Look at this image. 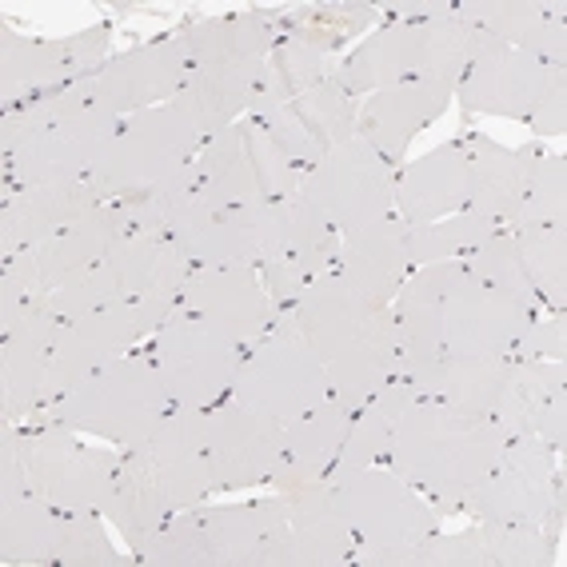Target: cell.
I'll return each mask as SVG.
<instances>
[{"label": "cell", "mask_w": 567, "mask_h": 567, "mask_svg": "<svg viewBox=\"0 0 567 567\" xmlns=\"http://www.w3.org/2000/svg\"><path fill=\"white\" fill-rule=\"evenodd\" d=\"M507 440L536 436L551 452H564L567 440V364L564 360H532L512 355L507 388L492 412Z\"/></svg>", "instance_id": "21"}, {"label": "cell", "mask_w": 567, "mask_h": 567, "mask_svg": "<svg viewBox=\"0 0 567 567\" xmlns=\"http://www.w3.org/2000/svg\"><path fill=\"white\" fill-rule=\"evenodd\" d=\"M467 208V148L440 144L395 176V220L432 224Z\"/></svg>", "instance_id": "29"}, {"label": "cell", "mask_w": 567, "mask_h": 567, "mask_svg": "<svg viewBox=\"0 0 567 567\" xmlns=\"http://www.w3.org/2000/svg\"><path fill=\"white\" fill-rule=\"evenodd\" d=\"M467 44H472V24H464L456 9L444 4L436 17L380 24L360 49L332 64L328 81L340 84L348 96H372L408 81L460 84L467 69Z\"/></svg>", "instance_id": "4"}, {"label": "cell", "mask_w": 567, "mask_h": 567, "mask_svg": "<svg viewBox=\"0 0 567 567\" xmlns=\"http://www.w3.org/2000/svg\"><path fill=\"white\" fill-rule=\"evenodd\" d=\"M512 355H532V360H567V316H536Z\"/></svg>", "instance_id": "55"}, {"label": "cell", "mask_w": 567, "mask_h": 567, "mask_svg": "<svg viewBox=\"0 0 567 567\" xmlns=\"http://www.w3.org/2000/svg\"><path fill=\"white\" fill-rule=\"evenodd\" d=\"M128 547H132V556L148 567H213V551H208V532H204L200 507L173 512L153 536L128 539Z\"/></svg>", "instance_id": "41"}, {"label": "cell", "mask_w": 567, "mask_h": 567, "mask_svg": "<svg viewBox=\"0 0 567 567\" xmlns=\"http://www.w3.org/2000/svg\"><path fill=\"white\" fill-rule=\"evenodd\" d=\"M61 332V316L49 308V296L0 312V415H21L49 408L52 344Z\"/></svg>", "instance_id": "15"}, {"label": "cell", "mask_w": 567, "mask_h": 567, "mask_svg": "<svg viewBox=\"0 0 567 567\" xmlns=\"http://www.w3.org/2000/svg\"><path fill=\"white\" fill-rule=\"evenodd\" d=\"M288 109H292V116L305 124V132L324 148V153L355 136V112H360V104H355V96H348V92L332 81H320L316 89L300 92Z\"/></svg>", "instance_id": "42"}, {"label": "cell", "mask_w": 567, "mask_h": 567, "mask_svg": "<svg viewBox=\"0 0 567 567\" xmlns=\"http://www.w3.org/2000/svg\"><path fill=\"white\" fill-rule=\"evenodd\" d=\"M507 233L516 236L519 260L532 280L539 305L551 312L567 308V224H512Z\"/></svg>", "instance_id": "39"}, {"label": "cell", "mask_w": 567, "mask_h": 567, "mask_svg": "<svg viewBox=\"0 0 567 567\" xmlns=\"http://www.w3.org/2000/svg\"><path fill=\"white\" fill-rule=\"evenodd\" d=\"M527 128L544 136V141H556V136L567 132V64H551L547 69V84L539 92L532 116H527Z\"/></svg>", "instance_id": "54"}, {"label": "cell", "mask_w": 567, "mask_h": 567, "mask_svg": "<svg viewBox=\"0 0 567 567\" xmlns=\"http://www.w3.org/2000/svg\"><path fill=\"white\" fill-rule=\"evenodd\" d=\"M348 427H352V412L344 404H336L332 395H324L312 412H305L300 420L284 427V456L272 472L276 492L328 476L348 440Z\"/></svg>", "instance_id": "34"}, {"label": "cell", "mask_w": 567, "mask_h": 567, "mask_svg": "<svg viewBox=\"0 0 567 567\" xmlns=\"http://www.w3.org/2000/svg\"><path fill=\"white\" fill-rule=\"evenodd\" d=\"M240 136H244V148H248V156H252V168H256V181H260L264 200H288V196L300 193V181H305V173H296L292 164H288V156L276 148L272 136L260 128V121H256V116H244Z\"/></svg>", "instance_id": "48"}, {"label": "cell", "mask_w": 567, "mask_h": 567, "mask_svg": "<svg viewBox=\"0 0 567 567\" xmlns=\"http://www.w3.org/2000/svg\"><path fill=\"white\" fill-rule=\"evenodd\" d=\"M188 44L193 69L216 72L228 81L256 84L268 69L276 41H280V12L252 9V12H228V17H208L176 29Z\"/></svg>", "instance_id": "20"}, {"label": "cell", "mask_w": 567, "mask_h": 567, "mask_svg": "<svg viewBox=\"0 0 567 567\" xmlns=\"http://www.w3.org/2000/svg\"><path fill=\"white\" fill-rule=\"evenodd\" d=\"M109 24H92V29L72 32L61 41H37L21 37L17 29L0 32V96L4 109H21V104L49 96V92L72 89V84L89 81L109 61Z\"/></svg>", "instance_id": "14"}, {"label": "cell", "mask_w": 567, "mask_h": 567, "mask_svg": "<svg viewBox=\"0 0 567 567\" xmlns=\"http://www.w3.org/2000/svg\"><path fill=\"white\" fill-rule=\"evenodd\" d=\"M516 224H567V156L539 153L527 173Z\"/></svg>", "instance_id": "47"}, {"label": "cell", "mask_w": 567, "mask_h": 567, "mask_svg": "<svg viewBox=\"0 0 567 567\" xmlns=\"http://www.w3.org/2000/svg\"><path fill=\"white\" fill-rule=\"evenodd\" d=\"M375 21V9L368 4H324V9H296L280 12V32L292 41H305L320 52H332Z\"/></svg>", "instance_id": "43"}, {"label": "cell", "mask_w": 567, "mask_h": 567, "mask_svg": "<svg viewBox=\"0 0 567 567\" xmlns=\"http://www.w3.org/2000/svg\"><path fill=\"white\" fill-rule=\"evenodd\" d=\"M415 567H492L484 539H480V524L467 532H452V536L432 532L415 547Z\"/></svg>", "instance_id": "51"}, {"label": "cell", "mask_w": 567, "mask_h": 567, "mask_svg": "<svg viewBox=\"0 0 567 567\" xmlns=\"http://www.w3.org/2000/svg\"><path fill=\"white\" fill-rule=\"evenodd\" d=\"M300 196L340 236L360 233L395 216V164L352 136L316 161L312 173L300 181Z\"/></svg>", "instance_id": "12"}, {"label": "cell", "mask_w": 567, "mask_h": 567, "mask_svg": "<svg viewBox=\"0 0 567 567\" xmlns=\"http://www.w3.org/2000/svg\"><path fill=\"white\" fill-rule=\"evenodd\" d=\"M464 268L476 276L484 288H496V292H507V296H527V300H536L532 292V280L524 272V260H519V248H516V236L499 228L492 233L484 244H480L476 252L464 256ZM539 305V300H536Z\"/></svg>", "instance_id": "46"}, {"label": "cell", "mask_w": 567, "mask_h": 567, "mask_svg": "<svg viewBox=\"0 0 567 567\" xmlns=\"http://www.w3.org/2000/svg\"><path fill=\"white\" fill-rule=\"evenodd\" d=\"M213 567H292L284 499L200 507Z\"/></svg>", "instance_id": "22"}, {"label": "cell", "mask_w": 567, "mask_h": 567, "mask_svg": "<svg viewBox=\"0 0 567 567\" xmlns=\"http://www.w3.org/2000/svg\"><path fill=\"white\" fill-rule=\"evenodd\" d=\"M504 447V427L492 415H467L440 400H415L392 424L384 464L452 516L464 512L467 496L484 484Z\"/></svg>", "instance_id": "2"}, {"label": "cell", "mask_w": 567, "mask_h": 567, "mask_svg": "<svg viewBox=\"0 0 567 567\" xmlns=\"http://www.w3.org/2000/svg\"><path fill=\"white\" fill-rule=\"evenodd\" d=\"M547 69L551 64H539L536 56L507 49L504 41L487 37L484 29H472L467 69L456 84V101L467 112H480V116L527 121L547 84Z\"/></svg>", "instance_id": "16"}, {"label": "cell", "mask_w": 567, "mask_h": 567, "mask_svg": "<svg viewBox=\"0 0 567 567\" xmlns=\"http://www.w3.org/2000/svg\"><path fill=\"white\" fill-rule=\"evenodd\" d=\"M472 29L504 41L507 49L527 52L539 64H567V9L539 0H467L452 4Z\"/></svg>", "instance_id": "26"}, {"label": "cell", "mask_w": 567, "mask_h": 567, "mask_svg": "<svg viewBox=\"0 0 567 567\" xmlns=\"http://www.w3.org/2000/svg\"><path fill=\"white\" fill-rule=\"evenodd\" d=\"M248 96H252V84L228 81V76H216V72L193 69L184 89L173 96L176 112L184 121L200 132L204 141H213L216 132L233 128L236 121L248 116Z\"/></svg>", "instance_id": "38"}, {"label": "cell", "mask_w": 567, "mask_h": 567, "mask_svg": "<svg viewBox=\"0 0 567 567\" xmlns=\"http://www.w3.org/2000/svg\"><path fill=\"white\" fill-rule=\"evenodd\" d=\"M116 132H121V116L96 101L89 81L9 109L0 124L9 184L32 188V184L89 181L92 164Z\"/></svg>", "instance_id": "3"}, {"label": "cell", "mask_w": 567, "mask_h": 567, "mask_svg": "<svg viewBox=\"0 0 567 567\" xmlns=\"http://www.w3.org/2000/svg\"><path fill=\"white\" fill-rule=\"evenodd\" d=\"M480 539L487 547L492 567H547L556 564V544L536 524H496V519H476Z\"/></svg>", "instance_id": "44"}, {"label": "cell", "mask_w": 567, "mask_h": 567, "mask_svg": "<svg viewBox=\"0 0 567 567\" xmlns=\"http://www.w3.org/2000/svg\"><path fill=\"white\" fill-rule=\"evenodd\" d=\"M507 372L512 355H436L432 364L415 368L404 380H412L424 400H440L467 415H492L507 388Z\"/></svg>", "instance_id": "32"}, {"label": "cell", "mask_w": 567, "mask_h": 567, "mask_svg": "<svg viewBox=\"0 0 567 567\" xmlns=\"http://www.w3.org/2000/svg\"><path fill=\"white\" fill-rule=\"evenodd\" d=\"M193 72L188 61V44H184L181 32H168V37H156V41H144L136 49H124L121 56L101 64L96 76H89L96 101L109 104L116 116H136V112L161 109L184 89Z\"/></svg>", "instance_id": "18"}, {"label": "cell", "mask_w": 567, "mask_h": 567, "mask_svg": "<svg viewBox=\"0 0 567 567\" xmlns=\"http://www.w3.org/2000/svg\"><path fill=\"white\" fill-rule=\"evenodd\" d=\"M260 280H264V288H268V296H272V305L280 308V316H284V312H292V308L305 300L308 288H312L320 276H316L308 264L292 260V256H284V260L260 264Z\"/></svg>", "instance_id": "53"}, {"label": "cell", "mask_w": 567, "mask_h": 567, "mask_svg": "<svg viewBox=\"0 0 567 567\" xmlns=\"http://www.w3.org/2000/svg\"><path fill=\"white\" fill-rule=\"evenodd\" d=\"M144 452L153 460L156 476H161L176 512L200 507L216 492L213 472H208V447H204V412L173 408L153 432V440L144 444Z\"/></svg>", "instance_id": "28"}, {"label": "cell", "mask_w": 567, "mask_h": 567, "mask_svg": "<svg viewBox=\"0 0 567 567\" xmlns=\"http://www.w3.org/2000/svg\"><path fill=\"white\" fill-rule=\"evenodd\" d=\"M64 512L37 496L0 499V564L4 567H56Z\"/></svg>", "instance_id": "37"}, {"label": "cell", "mask_w": 567, "mask_h": 567, "mask_svg": "<svg viewBox=\"0 0 567 567\" xmlns=\"http://www.w3.org/2000/svg\"><path fill=\"white\" fill-rule=\"evenodd\" d=\"M404 233L408 224L388 216V220L372 224V228L340 236L336 272L344 276L360 296H368L372 305H392L400 284L412 272V264H408L404 252Z\"/></svg>", "instance_id": "33"}, {"label": "cell", "mask_w": 567, "mask_h": 567, "mask_svg": "<svg viewBox=\"0 0 567 567\" xmlns=\"http://www.w3.org/2000/svg\"><path fill=\"white\" fill-rule=\"evenodd\" d=\"M181 312L196 316L236 344H256L280 320V308L264 288L260 268H193L181 288Z\"/></svg>", "instance_id": "19"}, {"label": "cell", "mask_w": 567, "mask_h": 567, "mask_svg": "<svg viewBox=\"0 0 567 567\" xmlns=\"http://www.w3.org/2000/svg\"><path fill=\"white\" fill-rule=\"evenodd\" d=\"M556 456L544 440L516 436L507 440L504 456L487 472L484 484L467 496L464 512L476 519H496V524H536L547 536L559 539L564 532V476H559Z\"/></svg>", "instance_id": "11"}, {"label": "cell", "mask_w": 567, "mask_h": 567, "mask_svg": "<svg viewBox=\"0 0 567 567\" xmlns=\"http://www.w3.org/2000/svg\"><path fill=\"white\" fill-rule=\"evenodd\" d=\"M96 512H101L124 539L153 536L156 527L176 512L144 447H132V452L121 456V464H116V472H112Z\"/></svg>", "instance_id": "35"}, {"label": "cell", "mask_w": 567, "mask_h": 567, "mask_svg": "<svg viewBox=\"0 0 567 567\" xmlns=\"http://www.w3.org/2000/svg\"><path fill=\"white\" fill-rule=\"evenodd\" d=\"M124 556L104 536L101 519L92 512H64L61 547H56V567H116Z\"/></svg>", "instance_id": "49"}, {"label": "cell", "mask_w": 567, "mask_h": 567, "mask_svg": "<svg viewBox=\"0 0 567 567\" xmlns=\"http://www.w3.org/2000/svg\"><path fill=\"white\" fill-rule=\"evenodd\" d=\"M144 352L153 355L164 392L181 412H213L216 404H224L233 395L244 360V344H236L233 336L184 312L173 316Z\"/></svg>", "instance_id": "10"}, {"label": "cell", "mask_w": 567, "mask_h": 567, "mask_svg": "<svg viewBox=\"0 0 567 567\" xmlns=\"http://www.w3.org/2000/svg\"><path fill=\"white\" fill-rule=\"evenodd\" d=\"M173 316H181V300H121L92 316L61 320L49 368V408L92 372L136 352V344L144 340H153Z\"/></svg>", "instance_id": "9"}, {"label": "cell", "mask_w": 567, "mask_h": 567, "mask_svg": "<svg viewBox=\"0 0 567 567\" xmlns=\"http://www.w3.org/2000/svg\"><path fill=\"white\" fill-rule=\"evenodd\" d=\"M124 233H128L124 204L104 200V204H96L89 216L69 224L64 233L44 240L41 248H29L32 260H37V272H41L44 296L64 288V284L76 280V276H84L89 268H96V264H104V256L112 252V244L121 240Z\"/></svg>", "instance_id": "30"}, {"label": "cell", "mask_w": 567, "mask_h": 567, "mask_svg": "<svg viewBox=\"0 0 567 567\" xmlns=\"http://www.w3.org/2000/svg\"><path fill=\"white\" fill-rule=\"evenodd\" d=\"M256 121H260V128L268 132V136H272L276 148H280V153L288 156V164H292L296 173L308 176L316 168V161L324 156V148H320V144H316L312 136H308L305 124L296 121L288 104H284V109H276V112H264V116H256Z\"/></svg>", "instance_id": "52"}, {"label": "cell", "mask_w": 567, "mask_h": 567, "mask_svg": "<svg viewBox=\"0 0 567 567\" xmlns=\"http://www.w3.org/2000/svg\"><path fill=\"white\" fill-rule=\"evenodd\" d=\"M388 447H392V420L375 408V400H368L360 412H352V427H348V440H344V447H340V456H336L328 480L340 484V480L355 476V472H364V467L384 464Z\"/></svg>", "instance_id": "45"}, {"label": "cell", "mask_w": 567, "mask_h": 567, "mask_svg": "<svg viewBox=\"0 0 567 567\" xmlns=\"http://www.w3.org/2000/svg\"><path fill=\"white\" fill-rule=\"evenodd\" d=\"M121 300H124L121 288H116V280H112V272L104 268V264H96V268H89L84 276L64 284V288L49 292V308L61 316V320L92 316V312H101V308L121 305Z\"/></svg>", "instance_id": "50"}, {"label": "cell", "mask_w": 567, "mask_h": 567, "mask_svg": "<svg viewBox=\"0 0 567 567\" xmlns=\"http://www.w3.org/2000/svg\"><path fill=\"white\" fill-rule=\"evenodd\" d=\"M292 324L328 372V395L348 412L372 400L395 375V316L392 305H372L340 272H328L292 308Z\"/></svg>", "instance_id": "1"}, {"label": "cell", "mask_w": 567, "mask_h": 567, "mask_svg": "<svg viewBox=\"0 0 567 567\" xmlns=\"http://www.w3.org/2000/svg\"><path fill=\"white\" fill-rule=\"evenodd\" d=\"M467 148V213L484 216L496 228H512L524 208L527 173L539 148H507L492 136H472Z\"/></svg>", "instance_id": "27"}, {"label": "cell", "mask_w": 567, "mask_h": 567, "mask_svg": "<svg viewBox=\"0 0 567 567\" xmlns=\"http://www.w3.org/2000/svg\"><path fill=\"white\" fill-rule=\"evenodd\" d=\"M328 395V372L320 355L308 348L292 316H280L268 336L244 348L240 372H236L233 395L236 404L268 415L276 424H292L305 412H312Z\"/></svg>", "instance_id": "8"}, {"label": "cell", "mask_w": 567, "mask_h": 567, "mask_svg": "<svg viewBox=\"0 0 567 567\" xmlns=\"http://www.w3.org/2000/svg\"><path fill=\"white\" fill-rule=\"evenodd\" d=\"M492 233H499L496 224L464 208V213L444 216V220L412 224V228L404 233V252H408V264H412V268L444 264V260H464V256L476 252Z\"/></svg>", "instance_id": "40"}, {"label": "cell", "mask_w": 567, "mask_h": 567, "mask_svg": "<svg viewBox=\"0 0 567 567\" xmlns=\"http://www.w3.org/2000/svg\"><path fill=\"white\" fill-rule=\"evenodd\" d=\"M456 101V84L452 81H408L395 89L372 92L364 96L355 112V136L368 141L380 156L392 164L404 161L412 141L427 124H436Z\"/></svg>", "instance_id": "23"}, {"label": "cell", "mask_w": 567, "mask_h": 567, "mask_svg": "<svg viewBox=\"0 0 567 567\" xmlns=\"http://www.w3.org/2000/svg\"><path fill=\"white\" fill-rule=\"evenodd\" d=\"M104 268L112 272L124 300H181L193 260L168 236L124 233L104 256Z\"/></svg>", "instance_id": "31"}, {"label": "cell", "mask_w": 567, "mask_h": 567, "mask_svg": "<svg viewBox=\"0 0 567 567\" xmlns=\"http://www.w3.org/2000/svg\"><path fill=\"white\" fill-rule=\"evenodd\" d=\"M124 452L81 444V432L49 420L44 427L21 432V460L29 492L56 512H92L101 504L112 472Z\"/></svg>", "instance_id": "13"}, {"label": "cell", "mask_w": 567, "mask_h": 567, "mask_svg": "<svg viewBox=\"0 0 567 567\" xmlns=\"http://www.w3.org/2000/svg\"><path fill=\"white\" fill-rule=\"evenodd\" d=\"M288 539H292V567H344L355 556V536L348 527L344 507L328 476L305 480L280 492Z\"/></svg>", "instance_id": "24"}, {"label": "cell", "mask_w": 567, "mask_h": 567, "mask_svg": "<svg viewBox=\"0 0 567 567\" xmlns=\"http://www.w3.org/2000/svg\"><path fill=\"white\" fill-rule=\"evenodd\" d=\"M96 196L89 181L81 184H32V188H12L0 204V252L17 256L29 248H41L56 233H64L69 224L89 216Z\"/></svg>", "instance_id": "25"}, {"label": "cell", "mask_w": 567, "mask_h": 567, "mask_svg": "<svg viewBox=\"0 0 567 567\" xmlns=\"http://www.w3.org/2000/svg\"><path fill=\"white\" fill-rule=\"evenodd\" d=\"M52 420L92 440H109L121 452L144 447L153 432L173 412V400L164 392V380L156 372L148 352H128L112 360L109 368L92 372L89 380L72 388L49 408Z\"/></svg>", "instance_id": "5"}, {"label": "cell", "mask_w": 567, "mask_h": 567, "mask_svg": "<svg viewBox=\"0 0 567 567\" xmlns=\"http://www.w3.org/2000/svg\"><path fill=\"white\" fill-rule=\"evenodd\" d=\"M348 527L355 536L352 564L415 567V547L436 532V512L424 492H415L388 464H375L336 484Z\"/></svg>", "instance_id": "6"}, {"label": "cell", "mask_w": 567, "mask_h": 567, "mask_svg": "<svg viewBox=\"0 0 567 567\" xmlns=\"http://www.w3.org/2000/svg\"><path fill=\"white\" fill-rule=\"evenodd\" d=\"M204 447L216 492H240L272 480L284 456V424L252 408L224 400L204 412Z\"/></svg>", "instance_id": "17"}, {"label": "cell", "mask_w": 567, "mask_h": 567, "mask_svg": "<svg viewBox=\"0 0 567 567\" xmlns=\"http://www.w3.org/2000/svg\"><path fill=\"white\" fill-rule=\"evenodd\" d=\"M204 136L184 121L176 104L124 116L121 132L104 144L89 173V184L101 200H132L168 184L184 168H193Z\"/></svg>", "instance_id": "7"}, {"label": "cell", "mask_w": 567, "mask_h": 567, "mask_svg": "<svg viewBox=\"0 0 567 567\" xmlns=\"http://www.w3.org/2000/svg\"><path fill=\"white\" fill-rule=\"evenodd\" d=\"M193 173H196V193L208 204H216V208H244V204L264 200L252 156L244 148L240 121L233 128L216 132L213 141L200 144Z\"/></svg>", "instance_id": "36"}]
</instances>
